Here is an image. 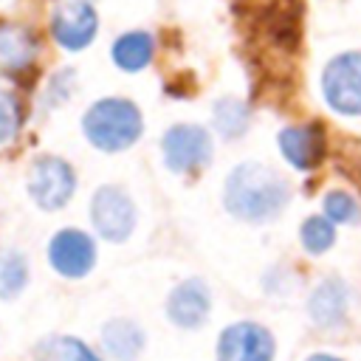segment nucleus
Wrapping results in <instances>:
<instances>
[{"label":"nucleus","instance_id":"f257e3e1","mask_svg":"<svg viewBox=\"0 0 361 361\" xmlns=\"http://www.w3.org/2000/svg\"><path fill=\"white\" fill-rule=\"evenodd\" d=\"M288 197H290L288 180L276 169L257 164V161L234 166L226 178V186H223L226 209L245 223L274 220L285 209Z\"/></svg>","mask_w":361,"mask_h":361},{"label":"nucleus","instance_id":"f03ea898","mask_svg":"<svg viewBox=\"0 0 361 361\" xmlns=\"http://www.w3.org/2000/svg\"><path fill=\"white\" fill-rule=\"evenodd\" d=\"M82 127L93 147L104 152H118L138 141L144 121L130 99H102L90 104V110L82 118Z\"/></svg>","mask_w":361,"mask_h":361},{"label":"nucleus","instance_id":"7ed1b4c3","mask_svg":"<svg viewBox=\"0 0 361 361\" xmlns=\"http://www.w3.org/2000/svg\"><path fill=\"white\" fill-rule=\"evenodd\" d=\"M322 93L336 113L361 116V51H347L327 62Z\"/></svg>","mask_w":361,"mask_h":361},{"label":"nucleus","instance_id":"20e7f679","mask_svg":"<svg viewBox=\"0 0 361 361\" xmlns=\"http://www.w3.org/2000/svg\"><path fill=\"white\" fill-rule=\"evenodd\" d=\"M161 152H164V164L183 175V172H197L203 169L212 155H214V144L212 135L197 127V124H175L164 133L161 141Z\"/></svg>","mask_w":361,"mask_h":361},{"label":"nucleus","instance_id":"39448f33","mask_svg":"<svg viewBox=\"0 0 361 361\" xmlns=\"http://www.w3.org/2000/svg\"><path fill=\"white\" fill-rule=\"evenodd\" d=\"M76 189V175L71 164L54 155H42L34 161L28 172V195L39 209H62Z\"/></svg>","mask_w":361,"mask_h":361},{"label":"nucleus","instance_id":"423d86ee","mask_svg":"<svg viewBox=\"0 0 361 361\" xmlns=\"http://www.w3.org/2000/svg\"><path fill=\"white\" fill-rule=\"evenodd\" d=\"M90 220L96 226V231L110 240V243H121L133 234L135 228V206L130 200V195L121 186H102L93 195L90 203Z\"/></svg>","mask_w":361,"mask_h":361},{"label":"nucleus","instance_id":"0eeeda50","mask_svg":"<svg viewBox=\"0 0 361 361\" xmlns=\"http://www.w3.org/2000/svg\"><path fill=\"white\" fill-rule=\"evenodd\" d=\"M99 17L87 0H62L51 14V34L68 51H82L96 37Z\"/></svg>","mask_w":361,"mask_h":361},{"label":"nucleus","instance_id":"6e6552de","mask_svg":"<svg viewBox=\"0 0 361 361\" xmlns=\"http://www.w3.org/2000/svg\"><path fill=\"white\" fill-rule=\"evenodd\" d=\"M217 361H274V336L257 322H237L220 333Z\"/></svg>","mask_w":361,"mask_h":361},{"label":"nucleus","instance_id":"1a4fd4ad","mask_svg":"<svg viewBox=\"0 0 361 361\" xmlns=\"http://www.w3.org/2000/svg\"><path fill=\"white\" fill-rule=\"evenodd\" d=\"M48 259L62 276H85L96 262V245L85 231L62 228L48 245Z\"/></svg>","mask_w":361,"mask_h":361},{"label":"nucleus","instance_id":"9d476101","mask_svg":"<svg viewBox=\"0 0 361 361\" xmlns=\"http://www.w3.org/2000/svg\"><path fill=\"white\" fill-rule=\"evenodd\" d=\"M209 307H212V293L206 288L203 279H183L180 285H175V290L169 293L166 299V316L172 324L178 327H186V330H195L206 322L209 316Z\"/></svg>","mask_w":361,"mask_h":361},{"label":"nucleus","instance_id":"9b49d317","mask_svg":"<svg viewBox=\"0 0 361 361\" xmlns=\"http://www.w3.org/2000/svg\"><path fill=\"white\" fill-rule=\"evenodd\" d=\"M279 149L285 161L296 169H313L327 149L322 124H293L279 133Z\"/></svg>","mask_w":361,"mask_h":361},{"label":"nucleus","instance_id":"f8f14e48","mask_svg":"<svg viewBox=\"0 0 361 361\" xmlns=\"http://www.w3.org/2000/svg\"><path fill=\"white\" fill-rule=\"evenodd\" d=\"M347 305H350V293L347 285L336 276H327L316 285V290L307 299V313L319 327H336L344 322L347 316Z\"/></svg>","mask_w":361,"mask_h":361},{"label":"nucleus","instance_id":"ddd939ff","mask_svg":"<svg viewBox=\"0 0 361 361\" xmlns=\"http://www.w3.org/2000/svg\"><path fill=\"white\" fill-rule=\"evenodd\" d=\"M34 56H37V37L25 25L3 23L0 25V68L6 73L20 76L23 71L34 68Z\"/></svg>","mask_w":361,"mask_h":361},{"label":"nucleus","instance_id":"4468645a","mask_svg":"<svg viewBox=\"0 0 361 361\" xmlns=\"http://www.w3.org/2000/svg\"><path fill=\"white\" fill-rule=\"evenodd\" d=\"M102 341L116 361H133L144 350V330L130 319H113L104 324Z\"/></svg>","mask_w":361,"mask_h":361},{"label":"nucleus","instance_id":"2eb2a0df","mask_svg":"<svg viewBox=\"0 0 361 361\" xmlns=\"http://www.w3.org/2000/svg\"><path fill=\"white\" fill-rule=\"evenodd\" d=\"M37 361H102L87 344L73 336H45L34 347Z\"/></svg>","mask_w":361,"mask_h":361},{"label":"nucleus","instance_id":"dca6fc26","mask_svg":"<svg viewBox=\"0 0 361 361\" xmlns=\"http://www.w3.org/2000/svg\"><path fill=\"white\" fill-rule=\"evenodd\" d=\"M149 59H152V37L147 31H130L118 37L113 45V62L121 71L135 73L144 65H149Z\"/></svg>","mask_w":361,"mask_h":361},{"label":"nucleus","instance_id":"f3484780","mask_svg":"<svg viewBox=\"0 0 361 361\" xmlns=\"http://www.w3.org/2000/svg\"><path fill=\"white\" fill-rule=\"evenodd\" d=\"M251 121V113H248V104L234 99V96H226L214 104V127L226 135V138H240L245 133Z\"/></svg>","mask_w":361,"mask_h":361},{"label":"nucleus","instance_id":"a211bd4d","mask_svg":"<svg viewBox=\"0 0 361 361\" xmlns=\"http://www.w3.org/2000/svg\"><path fill=\"white\" fill-rule=\"evenodd\" d=\"M25 279H28V268H25V259L20 251H0V296L8 299V296H17L23 288H25Z\"/></svg>","mask_w":361,"mask_h":361},{"label":"nucleus","instance_id":"6ab92c4d","mask_svg":"<svg viewBox=\"0 0 361 361\" xmlns=\"http://www.w3.org/2000/svg\"><path fill=\"white\" fill-rule=\"evenodd\" d=\"M336 240V226L324 214H313L302 223V245L310 254H324Z\"/></svg>","mask_w":361,"mask_h":361},{"label":"nucleus","instance_id":"aec40b11","mask_svg":"<svg viewBox=\"0 0 361 361\" xmlns=\"http://www.w3.org/2000/svg\"><path fill=\"white\" fill-rule=\"evenodd\" d=\"M324 217L336 226V223H355L361 217V206L358 200L344 192V189H333L324 195Z\"/></svg>","mask_w":361,"mask_h":361},{"label":"nucleus","instance_id":"412c9836","mask_svg":"<svg viewBox=\"0 0 361 361\" xmlns=\"http://www.w3.org/2000/svg\"><path fill=\"white\" fill-rule=\"evenodd\" d=\"M20 121H23L20 102H17L8 90H0V144L11 141V138L17 135Z\"/></svg>","mask_w":361,"mask_h":361},{"label":"nucleus","instance_id":"4be33fe9","mask_svg":"<svg viewBox=\"0 0 361 361\" xmlns=\"http://www.w3.org/2000/svg\"><path fill=\"white\" fill-rule=\"evenodd\" d=\"M307 361H341V358H336V355H324V353H319V355H310Z\"/></svg>","mask_w":361,"mask_h":361}]
</instances>
